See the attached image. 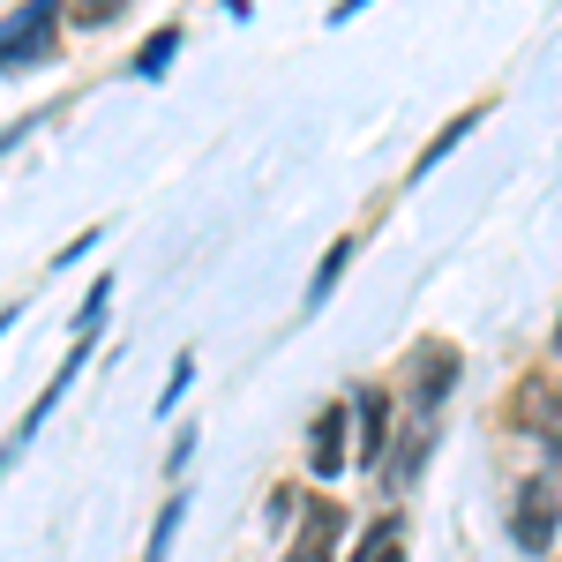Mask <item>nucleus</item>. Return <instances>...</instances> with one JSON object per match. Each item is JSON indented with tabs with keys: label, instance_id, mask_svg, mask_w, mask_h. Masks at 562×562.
Returning a JSON list of instances; mask_svg holds the SVG:
<instances>
[{
	"label": "nucleus",
	"instance_id": "ddd939ff",
	"mask_svg": "<svg viewBox=\"0 0 562 562\" xmlns=\"http://www.w3.org/2000/svg\"><path fill=\"white\" fill-rule=\"evenodd\" d=\"M188 383H195V352H180L173 375H166V390H158V413H173L180 397H188Z\"/></svg>",
	"mask_w": 562,
	"mask_h": 562
},
{
	"label": "nucleus",
	"instance_id": "1a4fd4ad",
	"mask_svg": "<svg viewBox=\"0 0 562 562\" xmlns=\"http://www.w3.org/2000/svg\"><path fill=\"white\" fill-rule=\"evenodd\" d=\"M352 562H405V518H375L368 532H360Z\"/></svg>",
	"mask_w": 562,
	"mask_h": 562
},
{
	"label": "nucleus",
	"instance_id": "7ed1b4c3",
	"mask_svg": "<svg viewBox=\"0 0 562 562\" xmlns=\"http://www.w3.org/2000/svg\"><path fill=\"white\" fill-rule=\"evenodd\" d=\"M53 15H60V0H31L23 15H8L0 23V68H38V60H53Z\"/></svg>",
	"mask_w": 562,
	"mask_h": 562
},
{
	"label": "nucleus",
	"instance_id": "0eeeda50",
	"mask_svg": "<svg viewBox=\"0 0 562 562\" xmlns=\"http://www.w3.org/2000/svg\"><path fill=\"white\" fill-rule=\"evenodd\" d=\"M480 121H487V98H480V105H465V113H458V121H450L442 135H428V150L413 158V173H405V180H428L435 166H442V158H450V150H458V143H465V135L480 128Z\"/></svg>",
	"mask_w": 562,
	"mask_h": 562
},
{
	"label": "nucleus",
	"instance_id": "20e7f679",
	"mask_svg": "<svg viewBox=\"0 0 562 562\" xmlns=\"http://www.w3.org/2000/svg\"><path fill=\"white\" fill-rule=\"evenodd\" d=\"M390 458V390H352V465L375 473Z\"/></svg>",
	"mask_w": 562,
	"mask_h": 562
},
{
	"label": "nucleus",
	"instance_id": "6ab92c4d",
	"mask_svg": "<svg viewBox=\"0 0 562 562\" xmlns=\"http://www.w3.org/2000/svg\"><path fill=\"white\" fill-rule=\"evenodd\" d=\"M548 352H562V315H555V346H548Z\"/></svg>",
	"mask_w": 562,
	"mask_h": 562
},
{
	"label": "nucleus",
	"instance_id": "6e6552de",
	"mask_svg": "<svg viewBox=\"0 0 562 562\" xmlns=\"http://www.w3.org/2000/svg\"><path fill=\"white\" fill-rule=\"evenodd\" d=\"M352 248H360V240H330V248H323V262H315V278H307V315H315V307L330 301V293H338V278H346V262H352Z\"/></svg>",
	"mask_w": 562,
	"mask_h": 562
},
{
	"label": "nucleus",
	"instance_id": "9d476101",
	"mask_svg": "<svg viewBox=\"0 0 562 562\" xmlns=\"http://www.w3.org/2000/svg\"><path fill=\"white\" fill-rule=\"evenodd\" d=\"M173 53H180V31H158V38L128 60V76H143V83H150V76H166V68H173Z\"/></svg>",
	"mask_w": 562,
	"mask_h": 562
},
{
	"label": "nucleus",
	"instance_id": "dca6fc26",
	"mask_svg": "<svg viewBox=\"0 0 562 562\" xmlns=\"http://www.w3.org/2000/svg\"><path fill=\"white\" fill-rule=\"evenodd\" d=\"M98 240H105V225H90V233H76V240H68V248H60V256H53V270H68V262H76V256H90V248H98Z\"/></svg>",
	"mask_w": 562,
	"mask_h": 562
},
{
	"label": "nucleus",
	"instance_id": "a211bd4d",
	"mask_svg": "<svg viewBox=\"0 0 562 562\" xmlns=\"http://www.w3.org/2000/svg\"><path fill=\"white\" fill-rule=\"evenodd\" d=\"M15 315H23V307H8V315H0V338H8V323H15Z\"/></svg>",
	"mask_w": 562,
	"mask_h": 562
},
{
	"label": "nucleus",
	"instance_id": "aec40b11",
	"mask_svg": "<svg viewBox=\"0 0 562 562\" xmlns=\"http://www.w3.org/2000/svg\"><path fill=\"white\" fill-rule=\"evenodd\" d=\"M8 465H15V450H0V473H8Z\"/></svg>",
	"mask_w": 562,
	"mask_h": 562
},
{
	"label": "nucleus",
	"instance_id": "f3484780",
	"mask_svg": "<svg viewBox=\"0 0 562 562\" xmlns=\"http://www.w3.org/2000/svg\"><path fill=\"white\" fill-rule=\"evenodd\" d=\"M360 8H368V0H338V8H330V23H352Z\"/></svg>",
	"mask_w": 562,
	"mask_h": 562
},
{
	"label": "nucleus",
	"instance_id": "423d86ee",
	"mask_svg": "<svg viewBox=\"0 0 562 562\" xmlns=\"http://www.w3.org/2000/svg\"><path fill=\"white\" fill-rule=\"evenodd\" d=\"M346 510H338V503H307V532L301 540H293V555L285 562H330V548H338V532H346Z\"/></svg>",
	"mask_w": 562,
	"mask_h": 562
},
{
	"label": "nucleus",
	"instance_id": "412c9836",
	"mask_svg": "<svg viewBox=\"0 0 562 562\" xmlns=\"http://www.w3.org/2000/svg\"><path fill=\"white\" fill-rule=\"evenodd\" d=\"M143 562H166V555H158V548H150V555H143Z\"/></svg>",
	"mask_w": 562,
	"mask_h": 562
},
{
	"label": "nucleus",
	"instance_id": "39448f33",
	"mask_svg": "<svg viewBox=\"0 0 562 562\" xmlns=\"http://www.w3.org/2000/svg\"><path fill=\"white\" fill-rule=\"evenodd\" d=\"M346 420H352V397H338V405L315 413V435H307V473L315 480H338L352 465L346 458Z\"/></svg>",
	"mask_w": 562,
	"mask_h": 562
},
{
	"label": "nucleus",
	"instance_id": "f03ea898",
	"mask_svg": "<svg viewBox=\"0 0 562 562\" xmlns=\"http://www.w3.org/2000/svg\"><path fill=\"white\" fill-rule=\"evenodd\" d=\"M458 375H465V352L458 346H442V338H428V346L405 360V390H413V413L420 420H435V405L458 390Z\"/></svg>",
	"mask_w": 562,
	"mask_h": 562
},
{
	"label": "nucleus",
	"instance_id": "f257e3e1",
	"mask_svg": "<svg viewBox=\"0 0 562 562\" xmlns=\"http://www.w3.org/2000/svg\"><path fill=\"white\" fill-rule=\"evenodd\" d=\"M510 540H518L525 555H548L562 540V503H555V480L548 473L518 480V495H510Z\"/></svg>",
	"mask_w": 562,
	"mask_h": 562
},
{
	"label": "nucleus",
	"instance_id": "f8f14e48",
	"mask_svg": "<svg viewBox=\"0 0 562 562\" xmlns=\"http://www.w3.org/2000/svg\"><path fill=\"white\" fill-rule=\"evenodd\" d=\"M113 285H121V278H98V285L83 293V315H76V338H90V330H98V315H105V301H113Z\"/></svg>",
	"mask_w": 562,
	"mask_h": 562
},
{
	"label": "nucleus",
	"instance_id": "2eb2a0df",
	"mask_svg": "<svg viewBox=\"0 0 562 562\" xmlns=\"http://www.w3.org/2000/svg\"><path fill=\"white\" fill-rule=\"evenodd\" d=\"M540 442H548V458H562V390L548 397V420H540Z\"/></svg>",
	"mask_w": 562,
	"mask_h": 562
},
{
	"label": "nucleus",
	"instance_id": "9b49d317",
	"mask_svg": "<svg viewBox=\"0 0 562 562\" xmlns=\"http://www.w3.org/2000/svg\"><path fill=\"white\" fill-rule=\"evenodd\" d=\"M428 442H435V420H420V428H413L405 442H397V465H390V480H397V487H405V480H413L420 465H428Z\"/></svg>",
	"mask_w": 562,
	"mask_h": 562
},
{
	"label": "nucleus",
	"instance_id": "4468645a",
	"mask_svg": "<svg viewBox=\"0 0 562 562\" xmlns=\"http://www.w3.org/2000/svg\"><path fill=\"white\" fill-rule=\"evenodd\" d=\"M68 15H76L83 31H98V23H113V15H121V0H76Z\"/></svg>",
	"mask_w": 562,
	"mask_h": 562
}]
</instances>
